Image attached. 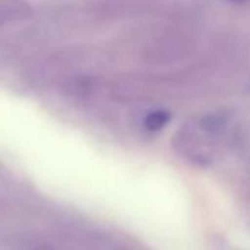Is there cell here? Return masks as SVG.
<instances>
[{"mask_svg":"<svg viewBox=\"0 0 250 250\" xmlns=\"http://www.w3.org/2000/svg\"><path fill=\"white\" fill-rule=\"evenodd\" d=\"M226 120H228V115L226 113H209V115H206L204 118H201L199 125H201V129L206 130V132L214 134L225 127Z\"/></svg>","mask_w":250,"mask_h":250,"instance_id":"obj_3","label":"cell"},{"mask_svg":"<svg viewBox=\"0 0 250 250\" xmlns=\"http://www.w3.org/2000/svg\"><path fill=\"white\" fill-rule=\"evenodd\" d=\"M171 120V115L165 110H154L151 113H147V117L144 118V127L149 132H158V130L165 129L168 125V122Z\"/></svg>","mask_w":250,"mask_h":250,"instance_id":"obj_2","label":"cell"},{"mask_svg":"<svg viewBox=\"0 0 250 250\" xmlns=\"http://www.w3.org/2000/svg\"><path fill=\"white\" fill-rule=\"evenodd\" d=\"M228 2H233V4H245L249 0H228Z\"/></svg>","mask_w":250,"mask_h":250,"instance_id":"obj_4","label":"cell"},{"mask_svg":"<svg viewBox=\"0 0 250 250\" xmlns=\"http://www.w3.org/2000/svg\"><path fill=\"white\" fill-rule=\"evenodd\" d=\"M31 12L33 7L26 0H0V26L24 21Z\"/></svg>","mask_w":250,"mask_h":250,"instance_id":"obj_1","label":"cell"}]
</instances>
